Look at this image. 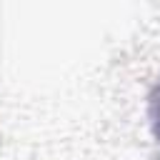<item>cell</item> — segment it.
<instances>
[{"instance_id":"6da1fadb","label":"cell","mask_w":160,"mask_h":160,"mask_svg":"<svg viewBox=\"0 0 160 160\" xmlns=\"http://www.w3.org/2000/svg\"><path fill=\"white\" fill-rule=\"evenodd\" d=\"M150 120H152V135L160 142V85L155 88V92L150 98Z\"/></svg>"}]
</instances>
